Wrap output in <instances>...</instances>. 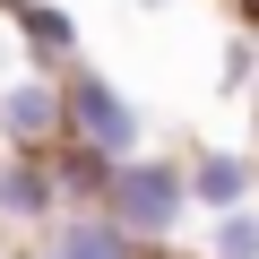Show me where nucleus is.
Segmentation results:
<instances>
[{
    "mask_svg": "<svg viewBox=\"0 0 259 259\" xmlns=\"http://www.w3.org/2000/svg\"><path fill=\"white\" fill-rule=\"evenodd\" d=\"M104 207L139 233V242H173V233H182V216L199 207V190H190V164H173V156H121V164H112Z\"/></svg>",
    "mask_w": 259,
    "mask_h": 259,
    "instance_id": "1",
    "label": "nucleus"
},
{
    "mask_svg": "<svg viewBox=\"0 0 259 259\" xmlns=\"http://www.w3.org/2000/svg\"><path fill=\"white\" fill-rule=\"evenodd\" d=\"M61 87H69V139H87V147H104V156H139L147 112L130 104V95H121L104 69H87V61H78Z\"/></svg>",
    "mask_w": 259,
    "mask_h": 259,
    "instance_id": "2",
    "label": "nucleus"
},
{
    "mask_svg": "<svg viewBox=\"0 0 259 259\" xmlns=\"http://www.w3.org/2000/svg\"><path fill=\"white\" fill-rule=\"evenodd\" d=\"M0 139L9 147H61L69 139V87L61 78H9L0 87Z\"/></svg>",
    "mask_w": 259,
    "mask_h": 259,
    "instance_id": "3",
    "label": "nucleus"
},
{
    "mask_svg": "<svg viewBox=\"0 0 259 259\" xmlns=\"http://www.w3.org/2000/svg\"><path fill=\"white\" fill-rule=\"evenodd\" d=\"M61 199L69 190H61L52 147H9V156H0V216H9V225H52Z\"/></svg>",
    "mask_w": 259,
    "mask_h": 259,
    "instance_id": "4",
    "label": "nucleus"
},
{
    "mask_svg": "<svg viewBox=\"0 0 259 259\" xmlns=\"http://www.w3.org/2000/svg\"><path fill=\"white\" fill-rule=\"evenodd\" d=\"M52 250L61 259H139V233H130L112 207H78L52 225Z\"/></svg>",
    "mask_w": 259,
    "mask_h": 259,
    "instance_id": "5",
    "label": "nucleus"
},
{
    "mask_svg": "<svg viewBox=\"0 0 259 259\" xmlns=\"http://www.w3.org/2000/svg\"><path fill=\"white\" fill-rule=\"evenodd\" d=\"M9 18H18V35H26V61H35V69H52V61H69V52H78V18L61 9V0H9Z\"/></svg>",
    "mask_w": 259,
    "mask_h": 259,
    "instance_id": "6",
    "label": "nucleus"
},
{
    "mask_svg": "<svg viewBox=\"0 0 259 259\" xmlns=\"http://www.w3.org/2000/svg\"><path fill=\"white\" fill-rule=\"evenodd\" d=\"M250 173H259V156L207 147V156L190 164V190H199V207H242V199H250Z\"/></svg>",
    "mask_w": 259,
    "mask_h": 259,
    "instance_id": "7",
    "label": "nucleus"
},
{
    "mask_svg": "<svg viewBox=\"0 0 259 259\" xmlns=\"http://www.w3.org/2000/svg\"><path fill=\"white\" fill-rule=\"evenodd\" d=\"M207 259H259V207H250V199H242V207H216Z\"/></svg>",
    "mask_w": 259,
    "mask_h": 259,
    "instance_id": "8",
    "label": "nucleus"
},
{
    "mask_svg": "<svg viewBox=\"0 0 259 259\" xmlns=\"http://www.w3.org/2000/svg\"><path fill=\"white\" fill-rule=\"evenodd\" d=\"M216 87H225V95H242V87H250V35H233V52H225V69H216Z\"/></svg>",
    "mask_w": 259,
    "mask_h": 259,
    "instance_id": "9",
    "label": "nucleus"
},
{
    "mask_svg": "<svg viewBox=\"0 0 259 259\" xmlns=\"http://www.w3.org/2000/svg\"><path fill=\"white\" fill-rule=\"evenodd\" d=\"M0 18H9V0H0Z\"/></svg>",
    "mask_w": 259,
    "mask_h": 259,
    "instance_id": "10",
    "label": "nucleus"
},
{
    "mask_svg": "<svg viewBox=\"0 0 259 259\" xmlns=\"http://www.w3.org/2000/svg\"><path fill=\"white\" fill-rule=\"evenodd\" d=\"M44 259H61V250H44Z\"/></svg>",
    "mask_w": 259,
    "mask_h": 259,
    "instance_id": "11",
    "label": "nucleus"
},
{
    "mask_svg": "<svg viewBox=\"0 0 259 259\" xmlns=\"http://www.w3.org/2000/svg\"><path fill=\"white\" fill-rule=\"evenodd\" d=\"M0 259H9V250H0Z\"/></svg>",
    "mask_w": 259,
    "mask_h": 259,
    "instance_id": "12",
    "label": "nucleus"
}]
</instances>
